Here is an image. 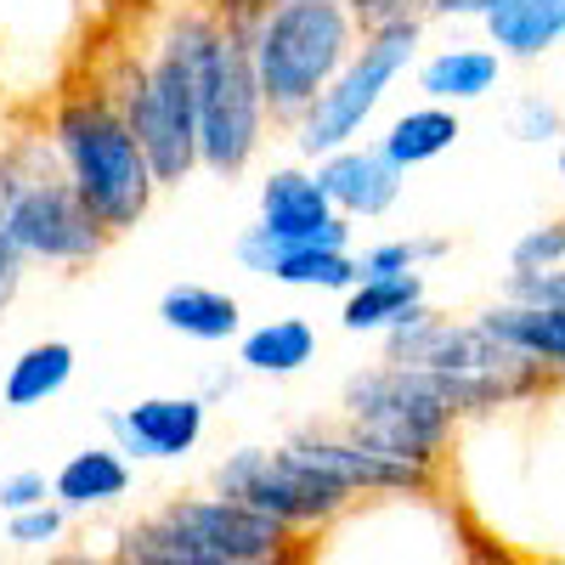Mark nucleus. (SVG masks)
<instances>
[{"label":"nucleus","instance_id":"obj_1","mask_svg":"<svg viewBox=\"0 0 565 565\" xmlns=\"http://www.w3.org/2000/svg\"><path fill=\"white\" fill-rule=\"evenodd\" d=\"M210 34H215V7H181L159 29L148 57L119 52L114 74H97V85L119 103L125 125L148 153L159 193L181 186L199 170V57Z\"/></svg>","mask_w":565,"mask_h":565},{"label":"nucleus","instance_id":"obj_2","mask_svg":"<svg viewBox=\"0 0 565 565\" xmlns=\"http://www.w3.org/2000/svg\"><path fill=\"white\" fill-rule=\"evenodd\" d=\"M295 565H492V548L458 503L430 487L345 503L328 526L300 537Z\"/></svg>","mask_w":565,"mask_h":565},{"label":"nucleus","instance_id":"obj_3","mask_svg":"<svg viewBox=\"0 0 565 565\" xmlns=\"http://www.w3.org/2000/svg\"><path fill=\"white\" fill-rule=\"evenodd\" d=\"M45 141L68 175V186L79 193V204L103 221L108 238H125L148 221L159 181L148 170V153H141L136 130L125 125L119 103L97 85L90 74L85 85H63L52 114H45Z\"/></svg>","mask_w":565,"mask_h":565},{"label":"nucleus","instance_id":"obj_4","mask_svg":"<svg viewBox=\"0 0 565 565\" xmlns=\"http://www.w3.org/2000/svg\"><path fill=\"white\" fill-rule=\"evenodd\" d=\"M0 215H7V232L29 266L79 271V266H97L114 244L103 221L68 186L45 130L0 141Z\"/></svg>","mask_w":565,"mask_h":565},{"label":"nucleus","instance_id":"obj_5","mask_svg":"<svg viewBox=\"0 0 565 565\" xmlns=\"http://www.w3.org/2000/svg\"><path fill=\"white\" fill-rule=\"evenodd\" d=\"M356 18L340 0H271L249 34V63L260 79L266 119L289 130L356 52Z\"/></svg>","mask_w":565,"mask_h":565},{"label":"nucleus","instance_id":"obj_6","mask_svg":"<svg viewBox=\"0 0 565 565\" xmlns=\"http://www.w3.org/2000/svg\"><path fill=\"white\" fill-rule=\"evenodd\" d=\"M340 424L362 447L385 452L396 463H413V469H430V476H441L447 447L458 436V413L447 407L441 385L413 367H391V362L345 373Z\"/></svg>","mask_w":565,"mask_h":565},{"label":"nucleus","instance_id":"obj_7","mask_svg":"<svg viewBox=\"0 0 565 565\" xmlns=\"http://www.w3.org/2000/svg\"><path fill=\"white\" fill-rule=\"evenodd\" d=\"M418 57H424V18H396V23L367 29L356 40L351 63L340 68V79L289 125L300 164H322L328 153L351 148V141H367V125L380 119L385 97L413 74Z\"/></svg>","mask_w":565,"mask_h":565},{"label":"nucleus","instance_id":"obj_8","mask_svg":"<svg viewBox=\"0 0 565 565\" xmlns=\"http://www.w3.org/2000/svg\"><path fill=\"white\" fill-rule=\"evenodd\" d=\"M119 543L141 548H175V554H210L232 565H295L300 537L271 526L266 514H249L244 503L215 498V492H181L164 498L159 509L136 514L130 526H119Z\"/></svg>","mask_w":565,"mask_h":565},{"label":"nucleus","instance_id":"obj_9","mask_svg":"<svg viewBox=\"0 0 565 565\" xmlns=\"http://www.w3.org/2000/svg\"><path fill=\"white\" fill-rule=\"evenodd\" d=\"M266 103H260V79L249 63V40L221 29L199 57V170H210L215 181H238L260 141H266Z\"/></svg>","mask_w":565,"mask_h":565},{"label":"nucleus","instance_id":"obj_10","mask_svg":"<svg viewBox=\"0 0 565 565\" xmlns=\"http://www.w3.org/2000/svg\"><path fill=\"white\" fill-rule=\"evenodd\" d=\"M210 492L244 503L249 514H266L271 526L295 532V537L328 526L345 503H356L334 481H322L306 463H295L282 447H260V441H244V447L221 452L210 463Z\"/></svg>","mask_w":565,"mask_h":565},{"label":"nucleus","instance_id":"obj_11","mask_svg":"<svg viewBox=\"0 0 565 565\" xmlns=\"http://www.w3.org/2000/svg\"><path fill=\"white\" fill-rule=\"evenodd\" d=\"M380 345H385L391 367H413L424 380H509V385H548L554 380L537 362L498 345L476 317H441L430 306L413 311L402 328H391Z\"/></svg>","mask_w":565,"mask_h":565},{"label":"nucleus","instance_id":"obj_12","mask_svg":"<svg viewBox=\"0 0 565 565\" xmlns=\"http://www.w3.org/2000/svg\"><path fill=\"white\" fill-rule=\"evenodd\" d=\"M79 29L85 0H0V97L57 103Z\"/></svg>","mask_w":565,"mask_h":565},{"label":"nucleus","instance_id":"obj_13","mask_svg":"<svg viewBox=\"0 0 565 565\" xmlns=\"http://www.w3.org/2000/svg\"><path fill=\"white\" fill-rule=\"evenodd\" d=\"M277 447L289 452L295 463H306L311 476H322V481H334L340 492H351V498L430 492V487H441V476H430V469H413V463H396V458H385V452L362 447L340 418H334V424H328V418H306V424H295V430L282 436Z\"/></svg>","mask_w":565,"mask_h":565},{"label":"nucleus","instance_id":"obj_14","mask_svg":"<svg viewBox=\"0 0 565 565\" xmlns=\"http://www.w3.org/2000/svg\"><path fill=\"white\" fill-rule=\"evenodd\" d=\"M266 244L277 249H351L356 226L334 215L311 164H271L255 186V221Z\"/></svg>","mask_w":565,"mask_h":565},{"label":"nucleus","instance_id":"obj_15","mask_svg":"<svg viewBox=\"0 0 565 565\" xmlns=\"http://www.w3.org/2000/svg\"><path fill=\"white\" fill-rule=\"evenodd\" d=\"M103 430L125 463H181L210 436V402L199 391L136 396V402L103 413Z\"/></svg>","mask_w":565,"mask_h":565},{"label":"nucleus","instance_id":"obj_16","mask_svg":"<svg viewBox=\"0 0 565 565\" xmlns=\"http://www.w3.org/2000/svg\"><path fill=\"white\" fill-rule=\"evenodd\" d=\"M328 204H334V215H345L351 226L356 221H380L402 204L407 193V175L380 153V141H351V148L328 153L322 164H311Z\"/></svg>","mask_w":565,"mask_h":565},{"label":"nucleus","instance_id":"obj_17","mask_svg":"<svg viewBox=\"0 0 565 565\" xmlns=\"http://www.w3.org/2000/svg\"><path fill=\"white\" fill-rule=\"evenodd\" d=\"M244 271L277 282V289H306V295H351L362 271H356V249H277L266 244L255 226L238 232V244H232Z\"/></svg>","mask_w":565,"mask_h":565},{"label":"nucleus","instance_id":"obj_18","mask_svg":"<svg viewBox=\"0 0 565 565\" xmlns=\"http://www.w3.org/2000/svg\"><path fill=\"white\" fill-rule=\"evenodd\" d=\"M503 68L509 63L487 40H447V45H436V52H424L413 63V85H418V103L469 108V103H487L503 85Z\"/></svg>","mask_w":565,"mask_h":565},{"label":"nucleus","instance_id":"obj_19","mask_svg":"<svg viewBox=\"0 0 565 565\" xmlns=\"http://www.w3.org/2000/svg\"><path fill=\"white\" fill-rule=\"evenodd\" d=\"M136 492V463H125L108 441H90L79 452H68L52 476V503L79 521V514H108Z\"/></svg>","mask_w":565,"mask_h":565},{"label":"nucleus","instance_id":"obj_20","mask_svg":"<svg viewBox=\"0 0 565 565\" xmlns=\"http://www.w3.org/2000/svg\"><path fill=\"white\" fill-rule=\"evenodd\" d=\"M322 351V334L317 322L300 317V311H277L255 328H244V340L232 345V367L249 373V380H295L306 373Z\"/></svg>","mask_w":565,"mask_h":565},{"label":"nucleus","instance_id":"obj_21","mask_svg":"<svg viewBox=\"0 0 565 565\" xmlns=\"http://www.w3.org/2000/svg\"><path fill=\"white\" fill-rule=\"evenodd\" d=\"M159 322L175 340L193 345H238L244 340V300L199 277H175L159 295Z\"/></svg>","mask_w":565,"mask_h":565},{"label":"nucleus","instance_id":"obj_22","mask_svg":"<svg viewBox=\"0 0 565 565\" xmlns=\"http://www.w3.org/2000/svg\"><path fill=\"white\" fill-rule=\"evenodd\" d=\"M476 322L498 345H509L514 356L537 362L543 373H565V311L559 306H521V300H498L487 311H476Z\"/></svg>","mask_w":565,"mask_h":565},{"label":"nucleus","instance_id":"obj_23","mask_svg":"<svg viewBox=\"0 0 565 565\" xmlns=\"http://www.w3.org/2000/svg\"><path fill=\"white\" fill-rule=\"evenodd\" d=\"M458 136H463L458 108L413 103V108H396V114L385 119V130L373 136V141H380V153L407 175V170H424V164H436L441 153H452V148H458Z\"/></svg>","mask_w":565,"mask_h":565},{"label":"nucleus","instance_id":"obj_24","mask_svg":"<svg viewBox=\"0 0 565 565\" xmlns=\"http://www.w3.org/2000/svg\"><path fill=\"white\" fill-rule=\"evenodd\" d=\"M74 367H79V351L68 340H34V345H23L7 362V373H0V407H7V413H29V407L57 402L74 385Z\"/></svg>","mask_w":565,"mask_h":565},{"label":"nucleus","instance_id":"obj_25","mask_svg":"<svg viewBox=\"0 0 565 565\" xmlns=\"http://www.w3.org/2000/svg\"><path fill=\"white\" fill-rule=\"evenodd\" d=\"M481 29L503 63H543L565 40V0H503Z\"/></svg>","mask_w":565,"mask_h":565},{"label":"nucleus","instance_id":"obj_26","mask_svg":"<svg viewBox=\"0 0 565 565\" xmlns=\"http://www.w3.org/2000/svg\"><path fill=\"white\" fill-rule=\"evenodd\" d=\"M413 311H424V271H413V277H373V282H356V289L340 300V328L345 334L385 340L391 328H402Z\"/></svg>","mask_w":565,"mask_h":565},{"label":"nucleus","instance_id":"obj_27","mask_svg":"<svg viewBox=\"0 0 565 565\" xmlns=\"http://www.w3.org/2000/svg\"><path fill=\"white\" fill-rule=\"evenodd\" d=\"M447 249H452L447 238H380V244H367L356 255V271H362V282H373V277H413L418 266L441 260Z\"/></svg>","mask_w":565,"mask_h":565},{"label":"nucleus","instance_id":"obj_28","mask_svg":"<svg viewBox=\"0 0 565 565\" xmlns=\"http://www.w3.org/2000/svg\"><path fill=\"white\" fill-rule=\"evenodd\" d=\"M554 266H565V215L526 226L521 238L509 244V277H537V271H554Z\"/></svg>","mask_w":565,"mask_h":565},{"label":"nucleus","instance_id":"obj_29","mask_svg":"<svg viewBox=\"0 0 565 565\" xmlns=\"http://www.w3.org/2000/svg\"><path fill=\"white\" fill-rule=\"evenodd\" d=\"M509 136L514 141H526V148H559V136H565V114L543 97V90H521V97L509 103Z\"/></svg>","mask_w":565,"mask_h":565},{"label":"nucleus","instance_id":"obj_30","mask_svg":"<svg viewBox=\"0 0 565 565\" xmlns=\"http://www.w3.org/2000/svg\"><path fill=\"white\" fill-rule=\"evenodd\" d=\"M68 537V514L57 503H40L23 514H7V543L12 548H34V554H57Z\"/></svg>","mask_w":565,"mask_h":565},{"label":"nucleus","instance_id":"obj_31","mask_svg":"<svg viewBox=\"0 0 565 565\" xmlns=\"http://www.w3.org/2000/svg\"><path fill=\"white\" fill-rule=\"evenodd\" d=\"M40 503H52V476H45V469L23 463V469L0 476V514H23V509H40Z\"/></svg>","mask_w":565,"mask_h":565},{"label":"nucleus","instance_id":"obj_32","mask_svg":"<svg viewBox=\"0 0 565 565\" xmlns=\"http://www.w3.org/2000/svg\"><path fill=\"white\" fill-rule=\"evenodd\" d=\"M503 300H521V306H559V311H565V266L537 271V277H503Z\"/></svg>","mask_w":565,"mask_h":565},{"label":"nucleus","instance_id":"obj_33","mask_svg":"<svg viewBox=\"0 0 565 565\" xmlns=\"http://www.w3.org/2000/svg\"><path fill=\"white\" fill-rule=\"evenodd\" d=\"M23 277H29V260L18 255L12 232H7V215H0V322H7V311L18 306V295H23Z\"/></svg>","mask_w":565,"mask_h":565},{"label":"nucleus","instance_id":"obj_34","mask_svg":"<svg viewBox=\"0 0 565 565\" xmlns=\"http://www.w3.org/2000/svg\"><path fill=\"white\" fill-rule=\"evenodd\" d=\"M108 554L125 565H232V559H210V554H175V548H141V543H114Z\"/></svg>","mask_w":565,"mask_h":565},{"label":"nucleus","instance_id":"obj_35","mask_svg":"<svg viewBox=\"0 0 565 565\" xmlns=\"http://www.w3.org/2000/svg\"><path fill=\"white\" fill-rule=\"evenodd\" d=\"M503 0H436L430 18H458V23H487Z\"/></svg>","mask_w":565,"mask_h":565},{"label":"nucleus","instance_id":"obj_36","mask_svg":"<svg viewBox=\"0 0 565 565\" xmlns=\"http://www.w3.org/2000/svg\"><path fill=\"white\" fill-rule=\"evenodd\" d=\"M238 380H244V373H238V367H232V362H221V367H215V373H210V380H204V385H199V396H204V402H210V407H215V402H221V396H232V391H238Z\"/></svg>","mask_w":565,"mask_h":565},{"label":"nucleus","instance_id":"obj_37","mask_svg":"<svg viewBox=\"0 0 565 565\" xmlns=\"http://www.w3.org/2000/svg\"><path fill=\"white\" fill-rule=\"evenodd\" d=\"M45 565H125L114 554H90V548H57V554H45Z\"/></svg>","mask_w":565,"mask_h":565},{"label":"nucleus","instance_id":"obj_38","mask_svg":"<svg viewBox=\"0 0 565 565\" xmlns=\"http://www.w3.org/2000/svg\"><path fill=\"white\" fill-rule=\"evenodd\" d=\"M413 12H418L424 23H430V12H436V0H413Z\"/></svg>","mask_w":565,"mask_h":565},{"label":"nucleus","instance_id":"obj_39","mask_svg":"<svg viewBox=\"0 0 565 565\" xmlns=\"http://www.w3.org/2000/svg\"><path fill=\"white\" fill-rule=\"evenodd\" d=\"M554 170L565 175V136H559V148H554Z\"/></svg>","mask_w":565,"mask_h":565},{"label":"nucleus","instance_id":"obj_40","mask_svg":"<svg viewBox=\"0 0 565 565\" xmlns=\"http://www.w3.org/2000/svg\"><path fill=\"white\" fill-rule=\"evenodd\" d=\"M492 565H526V559H503V554H492Z\"/></svg>","mask_w":565,"mask_h":565}]
</instances>
